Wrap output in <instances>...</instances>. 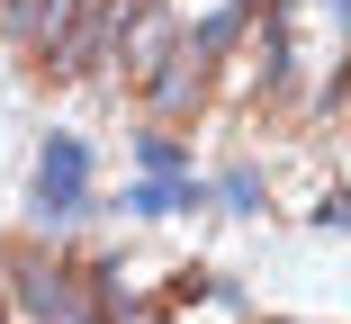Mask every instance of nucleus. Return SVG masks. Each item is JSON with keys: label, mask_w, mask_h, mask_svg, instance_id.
Returning a JSON list of instances; mask_svg holds the SVG:
<instances>
[{"label": "nucleus", "mask_w": 351, "mask_h": 324, "mask_svg": "<svg viewBox=\"0 0 351 324\" xmlns=\"http://www.w3.org/2000/svg\"><path fill=\"white\" fill-rule=\"evenodd\" d=\"M36 208H45L54 225L90 208V145H82V136H45V145H36Z\"/></svg>", "instance_id": "nucleus-1"}, {"label": "nucleus", "mask_w": 351, "mask_h": 324, "mask_svg": "<svg viewBox=\"0 0 351 324\" xmlns=\"http://www.w3.org/2000/svg\"><path fill=\"white\" fill-rule=\"evenodd\" d=\"M135 162H145L154 180H180V171H189V153H180L171 126H145V136H135Z\"/></svg>", "instance_id": "nucleus-2"}, {"label": "nucleus", "mask_w": 351, "mask_h": 324, "mask_svg": "<svg viewBox=\"0 0 351 324\" xmlns=\"http://www.w3.org/2000/svg\"><path fill=\"white\" fill-rule=\"evenodd\" d=\"M315 225H333V234H351V189H333V199L315 208Z\"/></svg>", "instance_id": "nucleus-4"}, {"label": "nucleus", "mask_w": 351, "mask_h": 324, "mask_svg": "<svg viewBox=\"0 0 351 324\" xmlns=\"http://www.w3.org/2000/svg\"><path fill=\"white\" fill-rule=\"evenodd\" d=\"M217 199H226L234 216H261V199H270V189H261V171H252V162H234V171L217 180Z\"/></svg>", "instance_id": "nucleus-3"}]
</instances>
